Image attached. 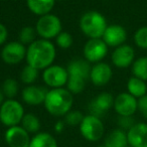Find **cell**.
Masks as SVG:
<instances>
[{"instance_id": "obj_20", "label": "cell", "mask_w": 147, "mask_h": 147, "mask_svg": "<svg viewBox=\"0 0 147 147\" xmlns=\"http://www.w3.org/2000/svg\"><path fill=\"white\" fill-rule=\"evenodd\" d=\"M55 0H27V6L29 10L36 15L49 14L53 9Z\"/></svg>"}, {"instance_id": "obj_24", "label": "cell", "mask_w": 147, "mask_h": 147, "mask_svg": "<svg viewBox=\"0 0 147 147\" xmlns=\"http://www.w3.org/2000/svg\"><path fill=\"white\" fill-rule=\"evenodd\" d=\"M132 73L134 77L141 80L147 81V57L137 59L132 63Z\"/></svg>"}, {"instance_id": "obj_11", "label": "cell", "mask_w": 147, "mask_h": 147, "mask_svg": "<svg viewBox=\"0 0 147 147\" xmlns=\"http://www.w3.org/2000/svg\"><path fill=\"white\" fill-rule=\"evenodd\" d=\"M1 57L4 63L8 65H16L26 57V49L21 42L11 41L3 47Z\"/></svg>"}, {"instance_id": "obj_8", "label": "cell", "mask_w": 147, "mask_h": 147, "mask_svg": "<svg viewBox=\"0 0 147 147\" xmlns=\"http://www.w3.org/2000/svg\"><path fill=\"white\" fill-rule=\"evenodd\" d=\"M108 53V45L101 38H91L84 47V55L90 63L100 61L106 57Z\"/></svg>"}, {"instance_id": "obj_16", "label": "cell", "mask_w": 147, "mask_h": 147, "mask_svg": "<svg viewBox=\"0 0 147 147\" xmlns=\"http://www.w3.org/2000/svg\"><path fill=\"white\" fill-rule=\"evenodd\" d=\"M127 138L131 147H147V124L136 123L128 130Z\"/></svg>"}, {"instance_id": "obj_12", "label": "cell", "mask_w": 147, "mask_h": 147, "mask_svg": "<svg viewBox=\"0 0 147 147\" xmlns=\"http://www.w3.org/2000/svg\"><path fill=\"white\" fill-rule=\"evenodd\" d=\"M114 101L115 99L110 93H101L89 105V110L91 113L90 115L101 118L109 109L114 106Z\"/></svg>"}, {"instance_id": "obj_14", "label": "cell", "mask_w": 147, "mask_h": 147, "mask_svg": "<svg viewBox=\"0 0 147 147\" xmlns=\"http://www.w3.org/2000/svg\"><path fill=\"white\" fill-rule=\"evenodd\" d=\"M135 51L132 47L128 45H122L116 47L112 53V63L117 67H128L134 63Z\"/></svg>"}, {"instance_id": "obj_34", "label": "cell", "mask_w": 147, "mask_h": 147, "mask_svg": "<svg viewBox=\"0 0 147 147\" xmlns=\"http://www.w3.org/2000/svg\"><path fill=\"white\" fill-rule=\"evenodd\" d=\"M7 35H8L7 28L2 23H0V45L5 42V40H6V38H7Z\"/></svg>"}, {"instance_id": "obj_26", "label": "cell", "mask_w": 147, "mask_h": 147, "mask_svg": "<svg viewBox=\"0 0 147 147\" xmlns=\"http://www.w3.org/2000/svg\"><path fill=\"white\" fill-rule=\"evenodd\" d=\"M37 77H38V69L29 65L23 67L20 75L21 81L25 84H32L33 82H35Z\"/></svg>"}, {"instance_id": "obj_35", "label": "cell", "mask_w": 147, "mask_h": 147, "mask_svg": "<svg viewBox=\"0 0 147 147\" xmlns=\"http://www.w3.org/2000/svg\"><path fill=\"white\" fill-rule=\"evenodd\" d=\"M65 123L63 122H61V121H59V122L55 124V131L57 132H59V133H61V131L63 130V127H65Z\"/></svg>"}, {"instance_id": "obj_28", "label": "cell", "mask_w": 147, "mask_h": 147, "mask_svg": "<svg viewBox=\"0 0 147 147\" xmlns=\"http://www.w3.org/2000/svg\"><path fill=\"white\" fill-rule=\"evenodd\" d=\"M134 41L138 47L147 49V26H142L137 29L134 34Z\"/></svg>"}, {"instance_id": "obj_6", "label": "cell", "mask_w": 147, "mask_h": 147, "mask_svg": "<svg viewBox=\"0 0 147 147\" xmlns=\"http://www.w3.org/2000/svg\"><path fill=\"white\" fill-rule=\"evenodd\" d=\"M35 30L43 39L53 38L61 32V22L57 15L49 13L39 17Z\"/></svg>"}, {"instance_id": "obj_29", "label": "cell", "mask_w": 147, "mask_h": 147, "mask_svg": "<svg viewBox=\"0 0 147 147\" xmlns=\"http://www.w3.org/2000/svg\"><path fill=\"white\" fill-rule=\"evenodd\" d=\"M35 29L33 27L26 26L23 27L19 33V39L22 45L24 43H32L35 39Z\"/></svg>"}, {"instance_id": "obj_9", "label": "cell", "mask_w": 147, "mask_h": 147, "mask_svg": "<svg viewBox=\"0 0 147 147\" xmlns=\"http://www.w3.org/2000/svg\"><path fill=\"white\" fill-rule=\"evenodd\" d=\"M4 138L9 147H29L31 141L29 133L18 125L9 127L5 132Z\"/></svg>"}, {"instance_id": "obj_15", "label": "cell", "mask_w": 147, "mask_h": 147, "mask_svg": "<svg viewBox=\"0 0 147 147\" xmlns=\"http://www.w3.org/2000/svg\"><path fill=\"white\" fill-rule=\"evenodd\" d=\"M112 78V69L108 63H98L91 69L90 79L97 87H103L110 82Z\"/></svg>"}, {"instance_id": "obj_1", "label": "cell", "mask_w": 147, "mask_h": 147, "mask_svg": "<svg viewBox=\"0 0 147 147\" xmlns=\"http://www.w3.org/2000/svg\"><path fill=\"white\" fill-rule=\"evenodd\" d=\"M55 59V47L47 39L34 40L26 51L27 63L37 69L51 67Z\"/></svg>"}, {"instance_id": "obj_36", "label": "cell", "mask_w": 147, "mask_h": 147, "mask_svg": "<svg viewBox=\"0 0 147 147\" xmlns=\"http://www.w3.org/2000/svg\"><path fill=\"white\" fill-rule=\"evenodd\" d=\"M3 99H4V94H3L2 90L0 89V104H1V103H3Z\"/></svg>"}, {"instance_id": "obj_19", "label": "cell", "mask_w": 147, "mask_h": 147, "mask_svg": "<svg viewBox=\"0 0 147 147\" xmlns=\"http://www.w3.org/2000/svg\"><path fill=\"white\" fill-rule=\"evenodd\" d=\"M104 145L106 147H126L128 146L127 133L122 129H115L105 138Z\"/></svg>"}, {"instance_id": "obj_25", "label": "cell", "mask_w": 147, "mask_h": 147, "mask_svg": "<svg viewBox=\"0 0 147 147\" xmlns=\"http://www.w3.org/2000/svg\"><path fill=\"white\" fill-rule=\"evenodd\" d=\"M86 81L85 79L79 78V77H74L69 76L67 79V90L71 93V94H79V93L83 92L86 86Z\"/></svg>"}, {"instance_id": "obj_13", "label": "cell", "mask_w": 147, "mask_h": 147, "mask_svg": "<svg viewBox=\"0 0 147 147\" xmlns=\"http://www.w3.org/2000/svg\"><path fill=\"white\" fill-rule=\"evenodd\" d=\"M102 38L108 47H118L120 45H124L125 40H126V29L118 24L109 25V26H107Z\"/></svg>"}, {"instance_id": "obj_38", "label": "cell", "mask_w": 147, "mask_h": 147, "mask_svg": "<svg viewBox=\"0 0 147 147\" xmlns=\"http://www.w3.org/2000/svg\"><path fill=\"white\" fill-rule=\"evenodd\" d=\"M126 147H131V146H126Z\"/></svg>"}, {"instance_id": "obj_2", "label": "cell", "mask_w": 147, "mask_h": 147, "mask_svg": "<svg viewBox=\"0 0 147 147\" xmlns=\"http://www.w3.org/2000/svg\"><path fill=\"white\" fill-rule=\"evenodd\" d=\"M74 98L69 90L55 88L49 91L45 100V107L49 114L53 116H63L71 111Z\"/></svg>"}, {"instance_id": "obj_32", "label": "cell", "mask_w": 147, "mask_h": 147, "mask_svg": "<svg viewBox=\"0 0 147 147\" xmlns=\"http://www.w3.org/2000/svg\"><path fill=\"white\" fill-rule=\"evenodd\" d=\"M118 125L122 130H130L135 125L132 116H119Z\"/></svg>"}, {"instance_id": "obj_27", "label": "cell", "mask_w": 147, "mask_h": 147, "mask_svg": "<svg viewBox=\"0 0 147 147\" xmlns=\"http://www.w3.org/2000/svg\"><path fill=\"white\" fill-rule=\"evenodd\" d=\"M2 92L4 94V96H6L7 98L12 99L18 92V84H17V82L15 80H13V79H6L4 81V83H3Z\"/></svg>"}, {"instance_id": "obj_22", "label": "cell", "mask_w": 147, "mask_h": 147, "mask_svg": "<svg viewBox=\"0 0 147 147\" xmlns=\"http://www.w3.org/2000/svg\"><path fill=\"white\" fill-rule=\"evenodd\" d=\"M29 147H57V142L49 133L40 132L31 138Z\"/></svg>"}, {"instance_id": "obj_30", "label": "cell", "mask_w": 147, "mask_h": 147, "mask_svg": "<svg viewBox=\"0 0 147 147\" xmlns=\"http://www.w3.org/2000/svg\"><path fill=\"white\" fill-rule=\"evenodd\" d=\"M84 117L80 111H69L67 114H65V122L69 126H78L82 123Z\"/></svg>"}, {"instance_id": "obj_31", "label": "cell", "mask_w": 147, "mask_h": 147, "mask_svg": "<svg viewBox=\"0 0 147 147\" xmlns=\"http://www.w3.org/2000/svg\"><path fill=\"white\" fill-rule=\"evenodd\" d=\"M57 43L59 47L67 49L73 45V37L67 31H61L57 36Z\"/></svg>"}, {"instance_id": "obj_7", "label": "cell", "mask_w": 147, "mask_h": 147, "mask_svg": "<svg viewBox=\"0 0 147 147\" xmlns=\"http://www.w3.org/2000/svg\"><path fill=\"white\" fill-rule=\"evenodd\" d=\"M42 79L49 87L53 89L61 88L67 83L69 74L67 69L61 65H51L45 69Z\"/></svg>"}, {"instance_id": "obj_37", "label": "cell", "mask_w": 147, "mask_h": 147, "mask_svg": "<svg viewBox=\"0 0 147 147\" xmlns=\"http://www.w3.org/2000/svg\"><path fill=\"white\" fill-rule=\"evenodd\" d=\"M98 147H106L105 145H102V146H98Z\"/></svg>"}, {"instance_id": "obj_33", "label": "cell", "mask_w": 147, "mask_h": 147, "mask_svg": "<svg viewBox=\"0 0 147 147\" xmlns=\"http://www.w3.org/2000/svg\"><path fill=\"white\" fill-rule=\"evenodd\" d=\"M138 110L145 119H147V94L139 98L138 100Z\"/></svg>"}, {"instance_id": "obj_5", "label": "cell", "mask_w": 147, "mask_h": 147, "mask_svg": "<svg viewBox=\"0 0 147 147\" xmlns=\"http://www.w3.org/2000/svg\"><path fill=\"white\" fill-rule=\"evenodd\" d=\"M80 131L82 136L90 142L100 140L104 135V124L100 118L93 115L84 117L80 124Z\"/></svg>"}, {"instance_id": "obj_23", "label": "cell", "mask_w": 147, "mask_h": 147, "mask_svg": "<svg viewBox=\"0 0 147 147\" xmlns=\"http://www.w3.org/2000/svg\"><path fill=\"white\" fill-rule=\"evenodd\" d=\"M21 127L29 134H35L40 129V121L34 114H25L21 120Z\"/></svg>"}, {"instance_id": "obj_4", "label": "cell", "mask_w": 147, "mask_h": 147, "mask_svg": "<svg viewBox=\"0 0 147 147\" xmlns=\"http://www.w3.org/2000/svg\"><path fill=\"white\" fill-rule=\"evenodd\" d=\"M23 116H24V110H23L22 105L18 101L9 99L1 104L0 121L8 128L17 126L19 123H21Z\"/></svg>"}, {"instance_id": "obj_10", "label": "cell", "mask_w": 147, "mask_h": 147, "mask_svg": "<svg viewBox=\"0 0 147 147\" xmlns=\"http://www.w3.org/2000/svg\"><path fill=\"white\" fill-rule=\"evenodd\" d=\"M114 108L119 116H132L138 110V100L129 93H121L115 99Z\"/></svg>"}, {"instance_id": "obj_17", "label": "cell", "mask_w": 147, "mask_h": 147, "mask_svg": "<svg viewBox=\"0 0 147 147\" xmlns=\"http://www.w3.org/2000/svg\"><path fill=\"white\" fill-rule=\"evenodd\" d=\"M47 91L42 87L28 86L22 91V100L31 106H37L45 103Z\"/></svg>"}, {"instance_id": "obj_21", "label": "cell", "mask_w": 147, "mask_h": 147, "mask_svg": "<svg viewBox=\"0 0 147 147\" xmlns=\"http://www.w3.org/2000/svg\"><path fill=\"white\" fill-rule=\"evenodd\" d=\"M127 89H128L129 94L135 98H141L147 94L146 82L136 77H132L129 79L127 83Z\"/></svg>"}, {"instance_id": "obj_18", "label": "cell", "mask_w": 147, "mask_h": 147, "mask_svg": "<svg viewBox=\"0 0 147 147\" xmlns=\"http://www.w3.org/2000/svg\"><path fill=\"white\" fill-rule=\"evenodd\" d=\"M91 69L92 67H91L90 63H88V61L75 59L69 63L67 71L69 76L79 77V78L88 80V78H90Z\"/></svg>"}, {"instance_id": "obj_3", "label": "cell", "mask_w": 147, "mask_h": 147, "mask_svg": "<svg viewBox=\"0 0 147 147\" xmlns=\"http://www.w3.org/2000/svg\"><path fill=\"white\" fill-rule=\"evenodd\" d=\"M80 27L90 38H101L107 28V21L100 12L89 11L81 18Z\"/></svg>"}]
</instances>
